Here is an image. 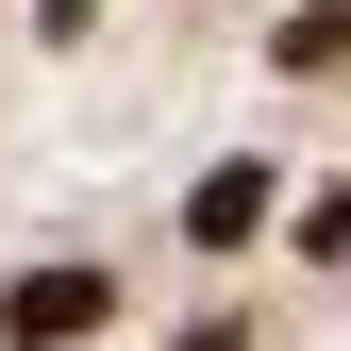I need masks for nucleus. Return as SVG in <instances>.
Instances as JSON below:
<instances>
[{
	"mask_svg": "<svg viewBox=\"0 0 351 351\" xmlns=\"http://www.w3.org/2000/svg\"><path fill=\"white\" fill-rule=\"evenodd\" d=\"M84 318H101V268H51V285L0 301V335H17V351H51V335H84Z\"/></svg>",
	"mask_w": 351,
	"mask_h": 351,
	"instance_id": "nucleus-1",
	"label": "nucleus"
}]
</instances>
